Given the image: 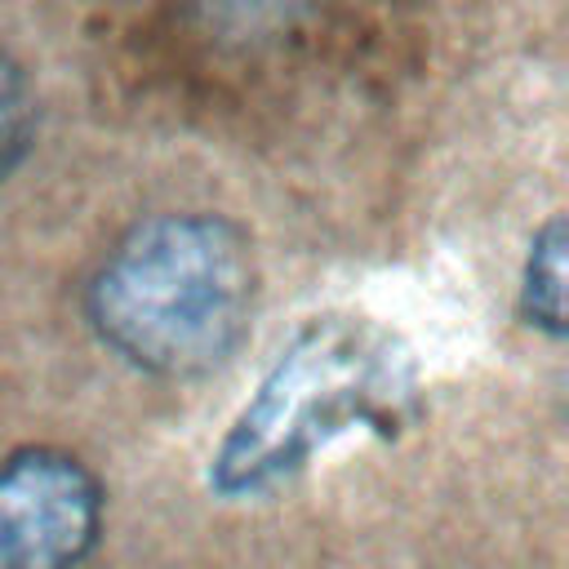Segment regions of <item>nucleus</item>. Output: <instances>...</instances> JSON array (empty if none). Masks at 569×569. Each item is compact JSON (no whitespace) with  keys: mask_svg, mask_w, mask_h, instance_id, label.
Listing matches in <instances>:
<instances>
[{"mask_svg":"<svg viewBox=\"0 0 569 569\" xmlns=\"http://www.w3.org/2000/svg\"><path fill=\"white\" fill-rule=\"evenodd\" d=\"M36 133V98L27 84V71L0 53V182L22 164Z\"/></svg>","mask_w":569,"mask_h":569,"instance_id":"nucleus-6","label":"nucleus"},{"mask_svg":"<svg viewBox=\"0 0 569 569\" xmlns=\"http://www.w3.org/2000/svg\"><path fill=\"white\" fill-rule=\"evenodd\" d=\"M249 236L222 213H160L124 231L84 289L107 351L156 378H191L227 360L253 311Z\"/></svg>","mask_w":569,"mask_h":569,"instance_id":"nucleus-1","label":"nucleus"},{"mask_svg":"<svg viewBox=\"0 0 569 569\" xmlns=\"http://www.w3.org/2000/svg\"><path fill=\"white\" fill-rule=\"evenodd\" d=\"M102 533V489L62 449L0 462V569H80Z\"/></svg>","mask_w":569,"mask_h":569,"instance_id":"nucleus-3","label":"nucleus"},{"mask_svg":"<svg viewBox=\"0 0 569 569\" xmlns=\"http://www.w3.org/2000/svg\"><path fill=\"white\" fill-rule=\"evenodd\" d=\"M191 4L213 31L231 36V40L280 36L311 9V0H191Z\"/></svg>","mask_w":569,"mask_h":569,"instance_id":"nucleus-5","label":"nucleus"},{"mask_svg":"<svg viewBox=\"0 0 569 569\" xmlns=\"http://www.w3.org/2000/svg\"><path fill=\"white\" fill-rule=\"evenodd\" d=\"M413 413L418 369L387 329L360 316L311 320L236 413L209 462V485L222 498L262 493L333 436L351 427L391 436Z\"/></svg>","mask_w":569,"mask_h":569,"instance_id":"nucleus-2","label":"nucleus"},{"mask_svg":"<svg viewBox=\"0 0 569 569\" xmlns=\"http://www.w3.org/2000/svg\"><path fill=\"white\" fill-rule=\"evenodd\" d=\"M565 258H569V231H565V218H551L529 240V258L520 276V311L547 338L565 333V280H569Z\"/></svg>","mask_w":569,"mask_h":569,"instance_id":"nucleus-4","label":"nucleus"}]
</instances>
